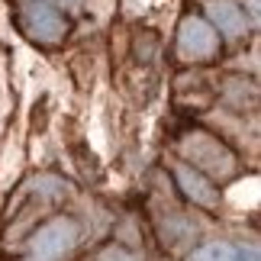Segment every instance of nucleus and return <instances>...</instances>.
<instances>
[{
  "label": "nucleus",
  "mask_w": 261,
  "mask_h": 261,
  "mask_svg": "<svg viewBox=\"0 0 261 261\" xmlns=\"http://www.w3.org/2000/svg\"><path fill=\"white\" fill-rule=\"evenodd\" d=\"M180 152H184L197 168L210 171L213 177H229V174L236 171L232 152H229L219 139H213L210 133H190L184 142H180Z\"/></svg>",
  "instance_id": "1"
},
{
  "label": "nucleus",
  "mask_w": 261,
  "mask_h": 261,
  "mask_svg": "<svg viewBox=\"0 0 261 261\" xmlns=\"http://www.w3.org/2000/svg\"><path fill=\"white\" fill-rule=\"evenodd\" d=\"M19 23H23V33L33 42H42V45H55L68 33L65 16L55 7L42 4V0H23L19 4Z\"/></svg>",
  "instance_id": "2"
},
{
  "label": "nucleus",
  "mask_w": 261,
  "mask_h": 261,
  "mask_svg": "<svg viewBox=\"0 0 261 261\" xmlns=\"http://www.w3.org/2000/svg\"><path fill=\"white\" fill-rule=\"evenodd\" d=\"M177 52H180V58H187V62H210V58L219 52V33L200 16L180 19Z\"/></svg>",
  "instance_id": "3"
},
{
  "label": "nucleus",
  "mask_w": 261,
  "mask_h": 261,
  "mask_svg": "<svg viewBox=\"0 0 261 261\" xmlns=\"http://www.w3.org/2000/svg\"><path fill=\"white\" fill-rule=\"evenodd\" d=\"M74 236H77L74 226L65 223V219L48 223L33 236V252L42 255V258H55V255H62V252H68V248L74 245Z\"/></svg>",
  "instance_id": "4"
},
{
  "label": "nucleus",
  "mask_w": 261,
  "mask_h": 261,
  "mask_svg": "<svg viewBox=\"0 0 261 261\" xmlns=\"http://www.w3.org/2000/svg\"><path fill=\"white\" fill-rule=\"evenodd\" d=\"M206 13H210V23H213L223 36H229V39L242 36L245 29H248L245 13L239 10V4H232V0H210Z\"/></svg>",
  "instance_id": "5"
},
{
  "label": "nucleus",
  "mask_w": 261,
  "mask_h": 261,
  "mask_svg": "<svg viewBox=\"0 0 261 261\" xmlns=\"http://www.w3.org/2000/svg\"><path fill=\"white\" fill-rule=\"evenodd\" d=\"M177 184H180V190H184V194L194 200V203H200V206H213V203H216L213 184H210L203 174H197L194 168L180 165V168H177Z\"/></svg>",
  "instance_id": "6"
},
{
  "label": "nucleus",
  "mask_w": 261,
  "mask_h": 261,
  "mask_svg": "<svg viewBox=\"0 0 261 261\" xmlns=\"http://www.w3.org/2000/svg\"><path fill=\"white\" fill-rule=\"evenodd\" d=\"M197 261H255V258H245V252H239L232 245H213L206 252H200Z\"/></svg>",
  "instance_id": "7"
},
{
  "label": "nucleus",
  "mask_w": 261,
  "mask_h": 261,
  "mask_svg": "<svg viewBox=\"0 0 261 261\" xmlns=\"http://www.w3.org/2000/svg\"><path fill=\"white\" fill-rule=\"evenodd\" d=\"M42 4L55 7V10H68V13H74V10L81 7V0H42Z\"/></svg>",
  "instance_id": "8"
},
{
  "label": "nucleus",
  "mask_w": 261,
  "mask_h": 261,
  "mask_svg": "<svg viewBox=\"0 0 261 261\" xmlns=\"http://www.w3.org/2000/svg\"><path fill=\"white\" fill-rule=\"evenodd\" d=\"M103 261H133V258H129V255H123V252H110Z\"/></svg>",
  "instance_id": "9"
}]
</instances>
